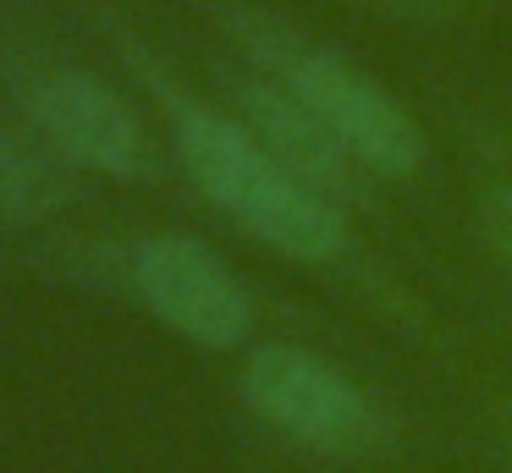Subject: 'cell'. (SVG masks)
I'll use <instances>...</instances> for the list:
<instances>
[{
  "label": "cell",
  "mask_w": 512,
  "mask_h": 473,
  "mask_svg": "<svg viewBox=\"0 0 512 473\" xmlns=\"http://www.w3.org/2000/svg\"><path fill=\"white\" fill-rule=\"evenodd\" d=\"M171 132H177V160L193 176V187L254 242L298 264H331L347 248V215L331 198L309 193L287 165L270 160V149L243 121L182 99Z\"/></svg>",
  "instance_id": "obj_1"
},
{
  "label": "cell",
  "mask_w": 512,
  "mask_h": 473,
  "mask_svg": "<svg viewBox=\"0 0 512 473\" xmlns=\"http://www.w3.org/2000/svg\"><path fill=\"white\" fill-rule=\"evenodd\" d=\"M254 55L270 77L292 88L325 127L342 138V149L364 165L369 176L386 182H408L424 165V132L408 110L397 105L386 83H375L369 72H358L342 50L325 44H303L292 33H259Z\"/></svg>",
  "instance_id": "obj_2"
},
{
  "label": "cell",
  "mask_w": 512,
  "mask_h": 473,
  "mask_svg": "<svg viewBox=\"0 0 512 473\" xmlns=\"http://www.w3.org/2000/svg\"><path fill=\"white\" fill-rule=\"evenodd\" d=\"M237 391L270 429H281L303 451L380 457L391 446V418L380 413V402L353 374H342L331 358H320L309 347H287V341L254 347Z\"/></svg>",
  "instance_id": "obj_3"
},
{
  "label": "cell",
  "mask_w": 512,
  "mask_h": 473,
  "mask_svg": "<svg viewBox=\"0 0 512 473\" xmlns=\"http://www.w3.org/2000/svg\"><path fill=\"white\" fill-rule=\"evenodd\" d=\"M133 292L171 336L193 347H237L254 330V297L237 281V270L199 237L182 231H155L127 259Z\"/></svg>",
  "instance_id": "obj_4"
},
{
  "label": "cell",
  "mask_w": 512,
  "mask_h": 473,
  "mask_svg": "<svg viewBox=\"0 0 512 473\" xmlns=\"http://www.w3.org/2000/svg\"><path fill=\"white\" fill-rule=\"evenodd\" d=\"M28 116L67 165L116 176V182H138L155 171V149H149L138 110L94 72H78V66L39 72L28 88Z\"/></svg>",
  "instance_id": "obj_5"
},
{
  "label": "cell",
  "mask_w": 512,
  "mask_h": 473,
  "mask_svg": "<svg viewBox=\"0 0 512 473\" xmlns=\"http://www.w3.org/2000/svg\"><path fill=\"white\" fill-rule=\"evenodd\" d=\"M243 127L254 132V138L270 149V160L287 165L309 193L331 198L336 209H347L358 198L364 165L342 149V138H336V132L325 127L281 77L265 72V77H248L243 83Z\"/></svg>",
  "instance_id": "obj_6"
},
{
  "label": "cell",
  "mask_w": 512,
  "mask_h": 473,
  "mask_svg": "<svg viewBox=\"0 0 512 473\" xmlns=\"http://www.w3.org/2000/svg\"><path fill=\"white\" fill-rule=\"evenodd\" d=\"M45 138L0 127V231H28L67 204V171Z\"/></svg>",
  "instance_id": "obj_7"
},
{
  "label": "cell",
  "mask_w": 512,
  "mask_h": 473,
  "mask_svg": "<svg viewBox=\"0 0 512 473\" xmlns=\"http://www.w3.org/2000/svg\"><path fill=\"white\" fill-rule=\"evenodd\" d=\"M479 231H485V242L512 270V176H501L496 187H485V198H479Z\"/></svg>",
  "instance_id": "obj_8"
},
{
  "label": "cell",
  "mask_w": 512,
  "mask_h": 473,
  "mask_svg": "<svg viewBox=\"0 0 512 473\" xmlns=\"http://www.w3.org/2000/svg\"><path fill=\"white\" fill-rule=\"evenodd\" d=\"M353 6L380 11V17H397V22H408V17H446V11H457L463 0H353Z\"/></svg>",
  "instance_id": "obj_9"
}]
</instances>
